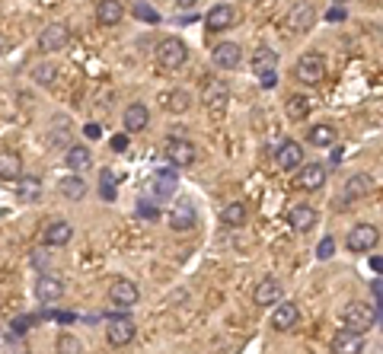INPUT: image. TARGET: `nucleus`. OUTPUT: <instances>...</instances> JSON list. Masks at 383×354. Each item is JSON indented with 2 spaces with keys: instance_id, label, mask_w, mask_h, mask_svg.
I'll return each instance as SVG.
<instances>
[{
  "instance_id": "nucleus-1",
  "label": "nucleus",
  "mask_w": 383,
  "mask_h": 354,
  "mask_svg": "<svg viewBox=\"0 0 383 354\" xmlns=\"http://www.w3.org/2000/svg\"><path fill=\"white\" fill-rule=\"evenodd\" d=\"M157 61L167 70H179L182 64L188 61V45L182 42V39H176V35H169V39H163V42L157 45Z\"/></svg>"
},
{
  "instance_id": "nucleus-2",
  "label": "nucleus",
  "mask_w": 383,
  "mask_h": 354,
  "mask_svg": "<svg viewBox=\"0 0 383 354\" xmlns=\"http://www.w3.org/2000/svg\"><path fill=\"white\" fill-rule=\"evenodd\" d=\"M342 320H345V329L368 332V329L377 322V313H374V306L364 303V300H351V303L342 310Z\"/></svg>"
},
{
  "instance_id": "nucleus-3",
  "label": "nucleus",
  "mask_w": 383,
  "mask_h": 354,
  "mask_svg": "<svg viewBox=\"0 0 383 354\" xmlns=\"http://www.w3.org/2000/svg\"><path fill=\"white\" fill-rule=\"evenodd\" d=\"M323 77H326V61L313 51H306V55L297 58V80L304 86H320Z\"/></svg>"
},
{
  "instance_id": "nucleus-4",
  "label": "nucleus",
  "mask_w": 383,
  "mask_h": 354,
  "mask_svg": "<svg viewBox=\"0 0 383 354\" xmlns=\"http://www.w3.org/2000/svg\"><path fill=\"white\" fill-rule=\"evenodd\" d=\"M134 335H138V326H134L131 316H112L109 326H105V341H109L112 348L131 345Z\"/></svg>"
},
{
  "instance_id": "nucleus-5",
  "label": "nucleus",
  "mask_w": 383,
  "mask_h": 354,
  "mask_svg": "<svg viewBox=\"0 0 383 354\" xmlns=\"http://www.w3.org/2000/svg\"><path fill=\"white\" fill-rule=\"evenodd\" d=\"M202 103L208 105L211 112H221L223 105L230 103V86L227 80H221V77H208L202 84Z\"/></svg>"
},
{
  "instance_id": "nucleus-6",
  "label": "nucleus",
  "mask_w": 383,
  "mask_h": 354,
  "mask_svg": "<svg viewBox=\"0 0 383 354\" xmlns=\"http://www.w3.org/2000/svg\"><path fill=\"white\" fill-rule=\"evenodd\" d=\"M163 153H167V160L173 163V166H192V163L198 160L195 144L186 140V138H169L167 147H163Z\"/></svg>"
},
{
  "instance_id": "nucleus-7",
  "label": "nucleus",
  "mask_w": 383,
  "mask_h": 354,
  "mask_svg": "<svg viewBox=\"0 0 383 354\" xmlns=\"http://www.w3.org/2000/svg\"><path fill=\"white\" fill-rule=\"evenodd\" d=\"M377 243H380V230H377L374 223H358L349 233V240H345V246H349L351 252H370Z\"/></svg>"
},
{
  "instance_id": "nucleus-8",
  "label": "nucleus",
  "mask_w": 383,
  "mask_h": 354,
  "mask_svg": "<svg viewBox=\"0 0 383 354\" xmlns=\"http://www.w3.org/2000/svg\"><path fill=\"white\" fill-rule=\"evenodd\" d=\"M169 230H176V233H188V230L195 227V221H198V214H195V204L192 202H176L173 208H169Z\"/></svg>"
},
{
  "instance_id": "nucleus-9",
  "label": "nucleus",
  "mask_w": 383,
  "mask_h": 354,
  "mask_svg": "<svg viewBox=\"0 0 383 354\" xmlns=\"http://www.w3.org/2000/svg\"><path fill=\"white\" fill-rule=\"evenodd\" d=\"M109 300L115 306H122V310H128V306H134L141 300V287L128 278H115L109 284Z\"/></svg>"
},
{
  "instance_id": "nucleus-10",
  "label": "nucleus",
  "mask_w": 383,
  "mask_h": 354,
  "mask_svg": "<svg viewBox=\"0 0 383 354\" xmlns=\"http://www.w3.org/2000/svg\"><path fill=\"white\" fill-rule=\"evenodd\" d=\"M70 39V29L64 22H51L39 32V51H61Z\"/></svg>"
},
{
  "instance_id": "nucleus-11",
  "label": "nucleus",
  "mask_w": 383,
  "mask_h": 354,
  "mask_svg": "<svg viewBox=\"0 0 383 354\" xmlns=\"http://www.w3.org/2000/svg\"><path fill=\"white\" fill-rule=\"evenodd\" d=\"M300 320V310L294 300H281V303H275V313H272V329L275 332H291L294 326H297Z\"/></svg>"
},
{
  "instance_id": "nucleus-12",
  "label": "nucleus",
  "mask_w": 383,
  "mask_h": 354,
  "mask_svg": "<svg viewBox=\"0 0 383 354\" xmlns=\"http://www.w3.org/2000/svg\"><path fill=\"white\" fill-rule=\"evenodd\" d=\"M313 22H316V10H313V4H306V0L294 4L291 16H287V26H291V32L304 35V32H310V29H313Z\"/></svg>"
},
{
  "instance_id": "nucleus-13",
  "label": "nucleus",
  "mask_w": 383,
  "mask_h": 354,
  "mask_svg": "<svg viewBox=\"0 0 383 354\" xmlns=\"http://www.w3.org/2000/svg\"><path fill=\"white\" fill-rule=\"evenodd\" d=\"M233 22H237V10L230 7V4H214V7L208 10V16H205V26H208L211 32H227Z\"/></svg>"
},
{
  "instance_id": "nucleus-14",
  "label": "nucleus",
  "mask_w": 383,
  "mask_h": 354,
  "mask_svg": "<svg viewBox=\"0 0 383 354\" xmlns=\"http://www.w3.org/2000/svg\"><path fill=\"white\" fill-rule=\"evenodd\" d=\"M323 185H326V166H323V163H306V166H300L297 188H304V192H320Z\"/></svg>"
},
{
  "instance_id": "nucleus-15",
  "label": "nucleus",
  "mask_w": 383,
  "mask_h": 354,
  "mask_svg": "<svg viewBox=\"0 0 383 354\" xmlns=\"http://www.w3.org/2000/svg\"><path fill=\"white\" fill-rule=\"evenodd\" d=\"M329 348H332V354H361L364 339H361V332H355V329H342V332H335V339Z\"/></svg>"
},
{
  "instance_id": "nucleus-16",
  "label": "nucleus",
  "mask_w": 383,
  "mask_h": 354,
  "mask_svg": "<svg viewBox=\"0 0 383 354\" xmlns=\"http://www.w3.org/2000/svg\"><path fill=\"white\" fill-rule=\"evenodd\" d=\"M275 160H278L281 169L294 173V169L304 166V147H300L297 140H285V144L278 147V153H275Z\"/></svg>"
},
{
  "instance_id": "nucleus-17",
  "label": "nucleus",
  "mask_w": 383,
  "mask_h": 354,
  "mask_svg": "<svg viewBox=\"0 0 383 354\" xmlns=\"http://www.w3.org/2000/svg\"><path fill=\"white\" fill-rule=\"evenodd\" d=\"M281 297H285V291H281V281H275V278L259 281L256 291H252L256 306H275V303H281Z\"/></svg>"
},
{
  "instance_id": "nucleus-18",
  "label": "nucleus",
  "mask_w": 383,
  "mask_h": 354,
  "mask_svg": "<svg viewBox=\"0 0 383 354\" xmlns=\"http://www.w3.org/2000/svg\"><path fill=\"white\" fill-rule=\"evenodd\" d=\"M35 297L42 300V303L61 300L64 297V281L55 278V275H39V281H35Z\"/></svg>"
},
{
  "instance_id": "nucleus-19",
  "label": "nucleus",
  "mask_w": 383,
  "mask_h": 354,
  "mask_svg": "<svg viewBox=\"0 0 383 354\" xmlns=\"http://www.w3.org/2000/svg\"><path fill=\"white\" fill-rule=\"evenodd\" d=\"M316 221H320V214H316L310 204H294L291 214H287V223H291L294 233H306V230H313Z\"/></svg>"
},
{
  "instance_id": "nucleus-20",
  "label": "nucleus",
  "mask_w": 383,
  "mask_h": 354,
  "mask_svg": "<svg viewBox=\"0 0 383 354\" xmlns=\"http://www.w3.org/2000/svg\"><path fill=\"white\" fill-rule=\"evenodd\" d=\"M125 16V4L122 0H99L96 4V22L99 26H119Z\"/></svg>"
},
{
  "instance_id": "nucleus-21",
  "label": "nucleus",
  "mask_w": 383,
  "mask_h": 354,
  "mask_svg": "<svg viewBox=\"0 0 383 354\" xmlns=\"http://www.w3.org/2000/svg\"><path fill=\"white\" fill-rule=\"evenodd\" d=\"M211 61L223 70H233L240 61H243V51H240V45H233V42H221L214 51H211Z\"/></svg>"
},
{
  "instance_id": "nucleus-22",
  "label": "nucleus",
  "mask_w": 383,
  "mask_h": 354,
  "mask_svg": "<svg viewBox=\"0 0 383 354\" xmlns=\"http://www.w3.org/2000/svg\"><path fill=\"white\" fill-rule=\"evenodd\" d=\"M150 125V109H147L144 103H131L125 109V131L128 134H138L144 131V128Z\"/></svg>"
},
{
  "instance_id": "nucleus-23",
  "label": "nucleus",
  "mask_w": 383,
  "mask_h": 354,
  "mask_svg": "<svg viewBox=\"0 0 383 354\" xmlns=\"http://www.w3.org/2000/svg\"><path fill=\"white\" fill-rule=\"evenodd\" d=\"M0 179L4 182L22 179V157L16 150H0Z\"/></svg>"
},
{
  "instance_id": "nucleus-24",
  "label": "nucleus",
  "mask_w": 383,
  "mask_h": 354,
  "mask_svg": "<svg viewBox=\"0 0 383 354\" xmlns=\"http://www.w3.org/2000/svg\"><path fill=\"white\" fill-rule=\"evenodd\" d=\"M64 163H67L70 173H80V169H90L93 166V153L86 144H70L67 153H64Z\"/></svg>"
},
{
  "instance_id": "nucleus-25",
  "label": "nucleus",
  "mask_w": 383,
  "mask_h": 354,
  "mask_svg": "<svg viewBox=\"0 0 383 354\" xmlns=\"http://www.w3.org/2000/svg\"><path fill=\"white\" fill-rule=\"evenodd\" d=\"M70 236H74V227H70L67 221H51L48 227H45L42 240H45V246H67Z\"/></svg>"
},
{
  "instance_id": "nucleus-26",
  "label": "nucleus",
  "mask_w": 383,
  "mask_h": 354,
  "mask_svg": "<svg viewBox=\"0 0 383 354\" xmlns=\"http://www.w3.org/2000/svg\"><path fill=\"white\" fill-rule=\"evenodd\" d=\"M150 192L157 195V198H169V195L176 192V173L173 169H157V173L150 176Z\"/></svg>"
},
{
  "instance_id": "nucleus-27",
  "label": "nucleus",
  "mask_w": 383,
  "mask_h": 354,
  "mask_svg": "<svg viewBox=\"0 0 383 354\" xmlns=\"http://www.w3.org/2000/svg\"><path fill=\"white\" fill-rule=\"evenodd\" d=\"M16 195H20L22 204H35L39 195H42V179H39V176H22V179L16 182Z\"/></svg>"
},
{
  "instance_id": "nucleus-28",
  "label": "nucleus",
  "mask_w": 383,
  "mask_h": 354,
  "mask_svg": "<svg viewBox=\"0 0 383 354\" xmlns=\"http://www.w3.org/2000/svg\"><path fill=\"white\" fill-rule=\"evenodd\" d=\"M370 188H374L370 176L358 173V176H351V179H349V185H345L342 198H345V202H355V198H364V195H370Z\"/></svg>"
},
{
  "instance_id": "nucleus-29",
  "label": "nucleus",
  "mask_w": 383,
  "mask_h": 354,
  "mask_svg": "<svg viewBox=\"0 0 383 354\" xmlns=\"http://www.w3.org/2000/svg\"><path fill=\"white\" fill-rule=\"evenodd\" d=\"M188 105H192V93H188V90H169L167 96H163V109L173 112V115L188 112Z\"/></svg>"
},
{
  "instance_id": "nucleus-30",
  "label": "nucleus",
  "mask_w": 383,
  "mask_h": 354,
  "mask_svg": "<svg viewBox=\"0 0 383 354\" xmlns=\"http://www.w3.org/2000/svg\"><path fill=\"white\" fill-rule=\"evenodd\" d=\"M275 67H278V51H272V48H259L256 55H252V74H256V77L268 74V70H275Z\"/></svg>"
},
{
  "instance_id": "nucleus-31",
  "label": "nucleus",
  "mask_w": 383,
  "mask_h": 354,
  "mask_svg": "<svg viewBox=\"0 0 383 354\" xmlns=\"http://www.w3.org/2000/svg\"><path fill=\"white\" fill-rule=\"evenodd\" d=\"M221 223H223V227H243V223H246V204H243V202H230V204H223Z\"/></svg>"
},
{
  "instance_id": "nucleus-32",
  "label": "nucleus",
  "mask_w": 383,
  "mask_h": 354,
  "mask_svg": "<svg viewBox=\"0 0 383 354\" xmlns=\"http://www.w3.org/2000/svg\"><path fill=\"white\" fill-rule=\"evenodd\" d=\"M58 188H61V195H64V198H70V202H80V198L86 195V182L80 179V176H74V173L64 176Z\"/></svg>"
},
{
  "instance_id": "nucleus-33",
  "label": "nucleus",
  "mask_w": 383,
  "mask_h": 354,
  "mask_svg": "<svg viewBox=\"0 0 383 354\" xmlns=\"http://www.w3.org/2000/svg\"><path fill=\"white\" fill-rule=\"evenodd\" d=\"M306 140L313 147H332L335 144V128L332 125H316L306 131Z\"/></svg>"
},
{
  "instance_id": "nucleus-34",
  "label": "nucleus",
  "mask_w": 383,
  "mask_h": 354,
  "mask_svg": "<svg viewBox=\"0 0 383 354\" xmlns=\"http://www.w3.org/2000/svg\"><path fill=\"white\" fill-rule=\"evenodd\" d=\"M310 109H313V103H310V96H291L287 99V115L294 118V122H300V118L310 115Z\"/></svg>"
},
{
  "instance_id": "nucleus-35",
  "label": "nucleus",
  "mask_w": 383,
  "mask_h": 354,
  "mask_svg": "<svg viewBox=\"0 0 383 354\" xmlns=\"http://www.w3.org/2000/svg\"><path fill=\"white\" fill-rule=\"evenodd\" d=\"M58 354H84V345H80L74 335H61V339H58Z\"/></svg>"
},
{
  "instance_id": "nucleus-36",
  "label": "nucleus",
  "mask_w": 383,
  "mask_h": 354,
  "mask_svg": "<svg viewBox=\"0 0 383 354\" xmlns=\"http://www.w3.org/2000/svg\"><path fill=\"white\" fill-rule=\"evenodd\" d=\"M55 74H58L55 64H42V67H35V80H39L42 86H51V84H55Z\"/></svg>"
},
{
  "instance_id": "nucleus-37",
  "label": "nucleus",
  "mask_w": 383,
  "mask_h": 354,
  "mask_svg": "<svg viewBox=\"0 0 383 354\" xmlns=\"http://www.w3.org/2000/svg\"><path fill=\"white\" fill-rule=\"evenodd\" d=\"M134 16H138V20H147V22H157V20H160V13H157L153 7H147L144 0H138V4H134Z\"/></svg>"
},
{
  "instance_id": "nucleus-38",
  "label": "nucleus",
  "mask_w": 383,
  "mask_h": 354,
  "mask_svg": "<svg viewBox=\"0 0 383 354\" xmlns=\"http://www.w3.org/2000/svg\"><path fill=\"white\" fill-rule=\"evenodd\" d=\"M67 138H70V125H67V122H64V125H61V122H55V131H51V140H55V144L61 147V140L67 144Z\"/></svg>"
},
{
  "instance_id": "nucleus-39",
  "label": "nucleus",
  "mask_w": 383,
  "mask_h": 354,
  "mask_svg": "<svg viewBox=\"0 0 383 354\" xmlns=\"http://www.w3.org/2000/svg\"><path fill=\"white\" fill-rule=\"evenodd\" d=\"M332 249H335L332 236H323V243H320V249H316V256H320V258H332Z\"/></svg>"
},
{
  "instance_id": "nucleus-40",
  "label": "nucleus",
  "mask_w": 383,
  "mask_h": 354,
  "mask_svg": "<svg viewBox=\"0 0 383 354\" xmlns=\"http://www.w3.org/2000/svg\"><path fill=\"white\" fill-rule=\"evenodd\" d=\"M259 84H262L265 90H275V86H278V70H268V74H262V77H259Z\"/></svg>"
},
{
  "instance_id": "nucleus-41",
  "label": "nucleus",
  "mask_w": 383,
  "mask_h": 354,
  "mask_svg": "<svg viewBox=\"0 0 383 354\" xmlns=\"http://www.w3.org/2000/svg\"><path fill=\"white\" fill-rule=\"evenodd\" d=\"M45 262H48V252H45V249H35V252H32V265H35V268H45Z\"/></svg>"
},
{
  "instance_id": "nucleus-42",
  "label": "nucleus",
  "mask_w": 383,
  "mask_h": 354,
  "mask_svg": "<svg viewBox=\"0 0 383 354\" xmlns=\"http://www.w3.org/2000/svg\"><path fill=\"white\" fill-rule=\"evenodd\" d=\"M103 195H105V198L115 195V192H112V173H109V169H103Z\"/></svg>"
},
{
  "instance_id": "nucleus-43",
  "label": "nucleus",
  "mask_w": 383,
  "mask_h": 354,
  "mask_svg": "<svg viewBox=\"0 0 383 354\" xmlns=\"http://www.w3.org/2000/svg\"><path fill=\"white\" fill-rule=\"evenodd\" d=\"M125 144H128L125 134H119V138H112V150H125Z\"/></svg>"
},
{
  "instance_id": "nucleus-44",
  "label": "nucleus",
  "mask_w": 383,
  "mask_h": 354,
  "mask_svg": "<svg viewBox=\"0 0 383 354\" xmlns=\"http://www.w3.org/2000/svg\"><path fill=\"white\" fill-rule=\"evenodd\" d=\"M329 20H332V22H342V20H345V10H339V7H335V10H329Z\"/></svg>"
},
{
  "instance_id": "nucleus-45",
  "label": "nucleus",
  "mask_w": 383,
  "mask_h": 354,
  "mask_svg": "<svg viewBox=\"0 0 383 354\" xmlns=\"http://www.w3.org/2000/svg\"><path fill=\"white\" fill-rule=\"evenodd\" d=\"M84 134H86L90 140H96V138H99V125H86V128H84Z\"/></svg>"
},
{
  "instance_id": "nucleus-46",
  "label": "nucleus",
  "mask_w": 383,
  "mask_h": 354,
  "mask_svg": "<svg viewBox=\"0 0 383 354\" xmlns=\"http://www.w3.org/2000/svg\"><path fill=\"white\" fill-rule=\"evenodd\" d=\"M173 4H176V7H179V10H192V7H195V4H198V0H173Z\"/></svg>"
},
{
  "instance_id": "nucleus-47",
  "label": "nucleus",
  "mask_w": 383,
  "mask_h": 354,
  "mask_svg": "<svg viewBox=\"0 0 383 354\" xmlns=\"http://www.w3.org/2000/svg\"><path fill=\"white\" fill-rule=\"evenodd\" d=\"M141 204H144V208H138V214H144V217H157V211L147 208V202H141Z\"/></svg>"
},
{
  "instance_id": "nucleus-48",
  "label": "nucleus",
  "mask_w": 383,
  "mask_h": 354,
  "mask_svg": "<svg viewBox=\"0 0 383 354\" xmlns=\"http://www.w3.org/2000/svg\"><path fill=\"white\" fill-rule=\"evenodd\" d=\"M370 268L380 271V275H383V258H370Z\"/></svg>"
},
{
  "instance_id": "nucleus-49",
  "label": "nucleus",
  "mask_w": 383,
  "mask_h": 354,
  "mask_svg": "<svg viewBox=\"0 0 383 354\" xmlns=\"http://www.w3.org/2000/svg\"><path fill=\"white\" fill-rule=\"evenodd\" d=\"M0 55H4V42H0Z\"/></svg>"
},
{
  "instance_id": "nucleus-50",
  "label": "nucleus",
  "mask_w": 383,
  "mask_h": 354,
  "mask_svg": "<svg viewBox=\"0 0 383 354\" xmlns=\"http://www.w3.org/2000/svg\"><path fill=\"white\" fill-rule=\"evenodd\" d=\"M335 4H345V0H335Z\"/></svg>"
}]
</instances>
